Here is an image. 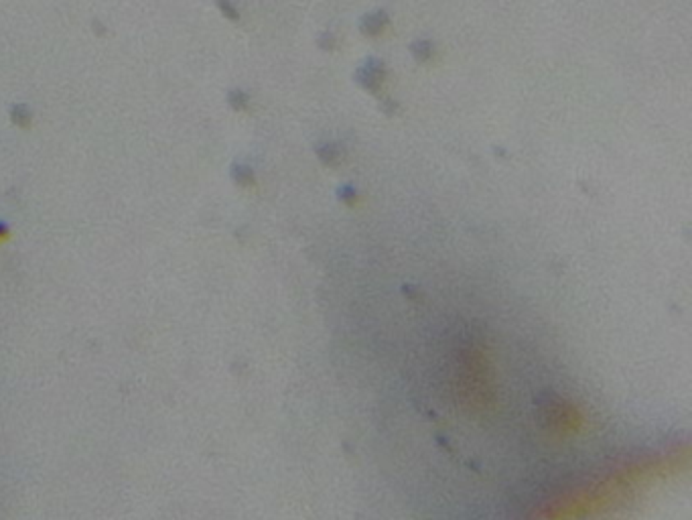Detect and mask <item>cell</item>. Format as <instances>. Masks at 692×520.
<instances>
[{"mask_svg":"<svg viewBox=\"0 0 692 520\" xmlns=\"http://www.w3.org/2000/svg\"><path fill=\"white\" fill-rule=\"evenodd\" d=\"M414 55L418 57V59H427L429 55H431V45L429 43H418V45H414Z\"/></svg>","mask_w":692,"mask_h":520,"instance_id":"cell-5","label":"cell"},{"mask_svg":"<svg viewBox=\"0 0 692 520\" xmlns=\"http://www.w3.org/2000/svg\"><path fill=\"white\" fill-rule=\"evenodd\" d=\"M6 238H8V236H6V230H4V228L0 226V246H2L4 242H6Z\"/></svg>","mask_w":692,"mask_h":520,"instance_id":"cell-6","label":"cell"},{"mask_svg":"<svg viewBox=\"0 0 692 520\" xmlns=\"http://www.w3.org/2000/svg\"><path fill=\"white\" fill-rule=\"evenodd\" d=\"M380 80H382V63H378V61H368L357 72V82L364 87H368V89L378 87Z\"/></svg>","mask_w":692,"mask_h":520,"instance_id":"cell-2","label":"cell"},{"mask_svg":"<svg viewBox=\"0 0 692 520\" xmlns=\"http://www.w3.org/2000/svg\"><path fill=\"white\" fill-rule=\"evenodd\" d=\"M540 413H542V421L548 423L550 427H557V429H563L566 427L570 421H572V411L561 402L557 398H548L546 402H542L540 407Z\"/></svg>","mask_w":692,"mask_h":520,"instance_id":"cell-1","label":"cell"},{"mask_svg":"<svg viewBox=\"0 0 692 520\" xmlns=\"http://www.w3.org/2000/svg\"><path fill=\"white\" fill-rule=\"evenodd\" d=\"M319 155H321V159H323L325 163H333V161L339 159V155H337V147H335V144L321 147V149H319Z\"/></svg>","mask_w":692,"mask_h":520,"instance_id":"cell-4","label":"cell"},{"mask_svg":"<svg viewBox=\"0 0 692 520\" xmlns=\"http://www.w3.org/2000/svg\"><path fill=\"white\" fill-rule=\"evenodd\" d=\"M386 25V12H374V14H366L361 21V29L366 35H378Z\"/></svg>","mask_w":692,"mask_h":520,"instance_id":"cell-3","label":"cell"}]
</instances>
